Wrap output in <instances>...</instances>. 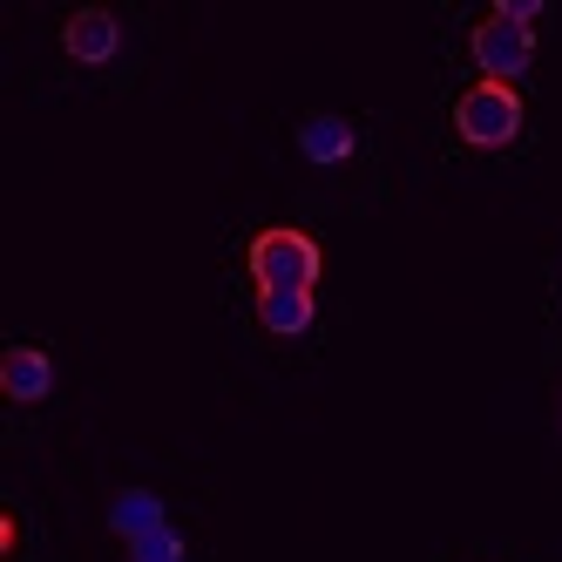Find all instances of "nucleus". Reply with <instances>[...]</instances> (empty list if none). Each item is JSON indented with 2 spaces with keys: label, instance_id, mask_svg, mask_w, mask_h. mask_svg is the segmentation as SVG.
I'll list each match as a JSON object with an SVG mask.
<instances>
[{
  "label": "nucleus",
  "instance_id": "nucleus-7",
  "mask_svg": "<svg viewBox=\"0 0 562 562\" xmlns=\"http://www.w3.org/2000/svg\"><path fill=\"white\" fill-rule=\"evenodd\" d=\"M258 326L278 333V339H292L312 326V292H258Z\"/></svg>",
  "mask_w": 562,
  "mask_h": 562
},
{
  "label": "nucleus",
  "instance_id": "nucleus-4",
  "mask_svg": "<svg viewBox=\"0 0 562 562\" xmlns=\"http://www.w3.org/2000/svg\"><path fill=\"white\" fill-rule=\"evenodd\" d=\"M61 48L75 61H109L115 48H123V21H115L109 8H75L68 27H61Z\"/></svg>",
  "mask_w": 562,
  "mask_h": 562
},
{
  "label": "nucleus",
  "instance_id": "nucleus-6",
  "mask_svg": "<svg viewBox=\"0 0 562 562\" xmlns=\"http://www.w3.org/2000/svg\"><path fill=\"white\" fill-rule=\"evenodd\" d=\"M352 123H346V115H305V123H299V149L312 156V164H346V156H352Z\"/></svg>",
  "mask_w": 562,
  "mask_h": 562
},
{
  "label": "nucleus",
  "instance_id": "nucleus-2",
  "mask_svg": "<svg viewBox=\"0 0 562 562\" xmlns=\"http://www.w3.org/2000/svg\"><path fill=\"white\" fill-rule=\"evenodd\" d=\"M454 130H461V143H474V149H502V143H515V130H521V95H515V82H468L461 95H454Z\"/></svg>",
  "mask_w": 562,
  "mask_h": 562
},
{
  "label": "nucleus",
  "instance_id": "nucleus-3",
  "mask_svg": "<svg viewBox=\"0 0 562 562\" xmlns=\"http://www.w3.org/2000/svg\"><path fill=\"white\" fill-rule=\"evenodd\" d=\"M468 48H474V61H481L488 82H515V75L529 68V55H536V21H521L508 8H488V14L474 21Z\"/></svg>",
  "mask_w": 562,
  "mask_h": 562
},
{
  "label": "nucleus",
  "instance_id": "nucleus-1",
  "mask_svg": "<svg viewBox=\"0 0 562 562\" xmlns=\"http://www.w3.org/2000/svg\"><path fill=\"white\" fill-rule=\"evenodd\" d=\"M245 265H251V278H258V292H312L318 285V245L305 231H292V224H271V231H258L251 237V251H245Z\"/></svg>",
  "mask_w": 562,
  "mask_h": 562
},
{
  "label": "nucleus",
  "instance_id": "nucleus-8",
  "mask_svg": "<svg viewBox=\"0 0 562 562\" xmlns=\"http://www.w3.org/2000/svg\"><path fill=\"white\" fill-rule=\"evenodd\" d=\"M109 521H115V529H123V536L136 542V536H149V529H164V508H156V495H143V488H130L123 502H115V508H109Z\"/></svg>",
  "mask_w": 562,
  "mask_h": 562
},
{
  "label": "nucleus",
  "instance_id": "nucleus-9",
  "mask_svg": "<svg viewBox=\"0 0 562 562\" xmlns=\"http://www.w3.org/2000/svg\"><path fill=\"white\" fill-rule=\"evenodd\" d=\"M130 555H136V562H183V536H177L170 521H164V529L136 536V542H130Z\"/></svg>",
  "mask_w": 562,
  "mask_h": 562
},
{
  "label": "nucleus",
  "instance_id": "nucleus-5",
  "mask_svg": "<svg viewBox=\"0 0 562 562\" xmlns=\"http://www.w3.org/2000/svg\"><path fill=\"white\" fill-rule=\"evenodd\" d=\"M55 386V359L42 346H8L0 352V393L8 400H42Z\"/></svg>",
  "mask_w": 562,
  "mask_h": 562
}]
</instances>
